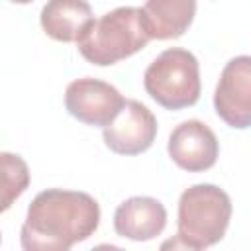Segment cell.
<instances>
[{"mask_svg": "<svg viewBox=\"0 0 251 251\" xmlns=\"http://www.w3.org/2000/svg\"><path fill=\"white\" fill-rule=\"evenodd\" d=\"M126 98L116 86L100 78L84 76L69 82L65 90V108L67 112L94 127H106L124 108Z\"/></svg>", "mask_w": 251, "mask_h": 251, "instance_id": "5b68a950", "label": "cell"}, {"mask_svg": "<svg viewBox=\"0 0 251 251\" xmlns=\"http://www.w3.org/2000/svg\"><path fill=\"white\" fill-rule=\"evenodd\" d=\"M214 108L229 127H251V55H239L226 63L214 92Z\"/></svg>", "mask_w": 251, "mask_h": 251, "instance_id": "8992f818", "label": "cell"}, {"mask_svg": "<svg viewBox=\"0 0 251 251\" xmlns=\"http://www.w3.org/2000/svg\"><path fill=\"white\" fill-rule=\"evenodd\" d=\"M104 143L118 155H139L157 137V120L139 100H126L120 114L104 127Z\"/></svg>", "mask_w": 251, "mask_h": 251, "instance_id": "52a82bcc", "label": "cell"}, {"mask_svg": "<svg viewBox=\"0 0 251 251\" xmlns=\"http://www.w3.org/2000/svg\"><path fill=\"white\" fill-rule=\"evenodd\" d=\"M167 226L165 206L151 196H131L114 212V229L131 241H149L161 235Z\"/></svg>", "mask_w": 251, "mask_h": 251, "instance_id": "9c48e42d", "label": "cell"}, {"mask_svg": "<svg viewBox=\"0 0 251 251\" xmlns=\"http://www.w3.org/2000/svg\"><path fill=\"white\" fill-rule=\"evenodd\" d=\"M92 20V8L86 0H47L39 16L43 31L63 43L76 41Z\"/></svg>", "mask_w": 251, "mask_h": 251, "instance_id": "8fae6325", "label": "cell"}, {"mask_svg": "<svg viewBox=\"0 0 251 251\" xmlns=\"http://www.w3.org/2000/svg\"><path fill=\"white\" fill-rule=\"evenodd\" d=\"M0 161H2V206L0 210L6 212L12 206V202L18 196H22L25 188L29 186V169L20 155L8 153V151L0 153Z\"/></svg>", "mask_w": 251, "mask_h": 251, "instance_id": "7c38bea8", "label": "cell"}, {"mask_svg": "<svg viewBox=\"0 0 251 251\" xmlns=\"http://www.w3.org/2000/svg\"><path fill=\"white\" fill-rule=\"evenodd\" d=\"M145 92L167 110L194 106L200 98V65L198 59L180 47L165 49L145 69Z\"/></svg>", "mask_w": 251, "mask_h": 251, "instance_id": "277c9868", "label": "cell"}, {"mask_svg": "<svg viewBox=\"0 0 251 251\" xmlns=\"http://www.w3.org/2000/svg\"><path fill=\"white\" fill-rule=\"evenodd\" d=\"M196 16V0H147L141 18L151 39H176L184 35Z\"/></svg>", "mask_w": 251, "mask_h": 251, "instance_id": "30bf717a", "label": "cell"}, {"mask_svg": "<svg viewBox=\"0 0 251 251\" xmlns=\"http://www.w3.org/2000/svg\"><path fill=\"white\" fill-rule=\"evenodd\" d=\"M169 157L188 173H202L216 165L220 145L216 133L200 120L178 124L169 135Z\"/></svg>", "mask_w": 251, "mask_h": 251, "instance_id": "ba28073f", "label": "cell"}, {"mask_svg": "<svg viewBox=\"0 0 251 251\" xmlns=\"http://www.w3.org/2000/svg\"><path fill=\"white\" fill-rule=\"evenodd\" d=\"M10 2H14V4H29L33 0H10Z\"/></svg>", "mask_w": 251, "mask_h": 251, "instance_id": "4fadbf2b", "label": "cell"}, {"mask_svg": "<svg viewBox=\"0 0 251 251\" xmlns=\"http://www.w3.org/2000/svg\"><path fill=\"white\" fill-rule=\"evenodd\" d=\"M98 224L100 206L90 194L47 188L31 200L20 241L25 251H67L88 239Z\"/></svg>", "mask_w": 251, "mask_h": 251, "instance_id": "6da1fadb", "label": "cell"}, {"mask_svg": "<svg viewBox=\"0 0 251 251\" xmlns=\"http://www.w3.org/2000/svg\"><path fill=\"white\" fill-rule=\"evenodd\" d=\"M149 39L141 8L120 6L98 20H92L76 39V45L88 63L110 67L141 51Z\"/></svg>", "mask_w": 251, "mask_h": 251, "instance_id": "3957f363", "label": "cell"}, {"mask_svg": "<svg viewBox=\"0 0 251 251\" xmlns=\"http://www.w3.org/2000/svg\"><path fill=\"white\" fill-rule=\"evenodd\" d=\"M231 198L216 184H194L178 198L176 239L167 245L184 249H206L222 241L231 220Z\"/></svg>", "mask_w": 251, "mask_h": 251, "instance_id": "7a4b0ae2", "label": "cell"}]
</instances>
